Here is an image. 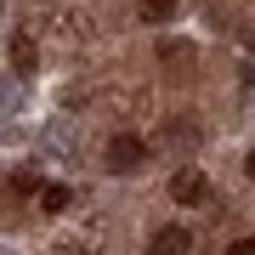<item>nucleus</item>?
Here are the masks:
<instances>
[{"mask_svg": "<svg viewBox=\"0 0 255 255\" xmlns=\"http://www.w3.org/2000/svg\"><path fill=\"white\" fill-rule=\"evenodd\" d=\"M11 187H17V193H40V182H34L28 170H17V176H11Z\"/></svg>", "mask_w": 255, "mask_h": 255, "instance_id": "nucleus-7", "label": "nucleus"}, {"mask_svg": "<svg viewBox=\"0 0 255 255\" xmlns=\"http://www.w3.org/2000/svg\"><path fill=\"white\" fill-rule=\"evenodd\" d=\"M227 255H255V238H238V244H233Z\"/></svg>", "mask_w": 255, "mask_h": 255, "instance_id": "nucleus-8", "label": "nucleus"}, {"mask_svg": "<svg viewBox=\"0 0 255 255\" xmlns=\"http://www.w3.org/2000/svg\"><path fill=\"white\" fill-rule=\"evenodd\" d=\"M11 63H17V74H34V40H28V34L11 40Z\"/></svg>", "mask_w": 255, "mask_h": 255, "instance_id": "nucleus-4", "label": "nucleus"}, {"mask_svg": "<svg viewBox=\"0 0 255 255\" xmlns=\"http://www.w3.org/2000/svg\"><path fill=\"white\" fill-rule=\"evenodd\" d=\"M40 210H68V187H40Z\"/></svg>", "mask_w": 255, "mask_h": 255, "instance_id": "nucleus-6", "label": "nucleus"}, {"mask_svg": "<svg viewBox=\"0 0 255 255\" xmlns=\"http://www.w3.org/2000/svg\"><path fill=\"white\" fill-rule=\"evenodd\" d=\"M142 153H147L142 136H114V142H108V164H114V170H136Z\"/></svg>", "mask_w": 255, "mask_h": 255, "instance_id": "nucleus-2", "label": "nucleus"}, {"mask_svg": "<svg viewBox=\"0 0 255 255\" xmlns=\"http://www.w3.org/2000/svg\"><path fill=\"white\" fill-rule=\"evenodd\" d=\"M250 91H255V68H250Z\"/></svg>", "mask_w": 255, "mask_h": 255, "instance_id": "nucleus-10", "label": "nucleus"}, {"mask_svg": "<svg viewBox=\"0 0 255 255\" xmlns=\"http://www.w3.org/2000/svg\"><path fill=\"white\" fill-rule=\"evenodd\" d=\"M187 250H193V233H187V227H159L147 255H187Z\"/></svg>", "mask_w": 255, "mask_h": 255, "instance_id": "nucleus-3", "label": "nucleus"}, {"mask_svg": "<svg viewBox=\"0 0 255 255\" xmlns=\"http://www.w3.org/2000/svg\"><path fill=\"white\" fill-rule=\"evenodd\" d=\"M170 199H176V204H204V199H210V182L187 164V170H176V176H170Z\"/></svg>", "mask_w": 255, "mask_h": 255, "instance_id": "nucleus-1", "label": "nucleus"}, {"mask_svg": "<svg viewBox=\"0 0 255 255\" xmlns=\"http://www.w3.org/2000/svg\"><path fill=\"white\" fill-rule=\"evenodd\" d=\"M176 17V0H142V23H164Z\"/></svg>", "mask_w": 255, "mask_h": 255, "instance_id": "nucleus-5", "label": "nucleus"}, {"mask_svg": "<svg viewBox=\"0 0 255 255\" xmlns=\"http://www.w3.org/2000/svg\"><path fill=\"white\" fill-rule=\"evenodd\" d=\"M244 170H250V176H255V153H250V159H244Z\"/></svg>", "mask_w": 255, "mask_h": 255, "instance_id": "nucleus-9", "label": "nucleus"}]
</instances>
